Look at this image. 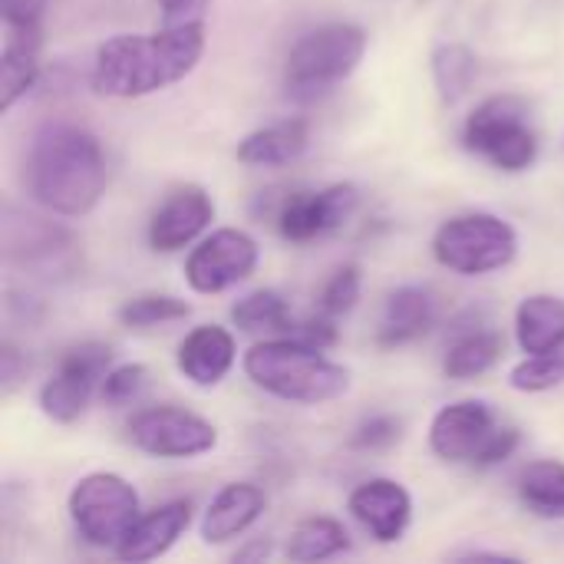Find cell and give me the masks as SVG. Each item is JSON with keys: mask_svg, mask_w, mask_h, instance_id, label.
Wrapping results in <instances>:
<instances>
[{"mask_svg": "<svg viewBox=\"0 0 564 564\" xmlns=\"http://www.w3.org/2000/svg\"><path fill=\"white\" fill-rule=\"evenodd\" d=\"M350 549V532L330 516H311L294 525L284 555L291 562H327Z\"/></svg>", "mask_w": 564, "mask_h": 564, "instance_id": "d4e9b609", "label": "cell"}, {"mask_svg": "<svg viewBox=\"0 0 564 564\" xmlns=\"http://www.w3.org/2000/svg\"><path fill=\"white\" fill-rule=\"evenodd\" d=\"M188 314H192V304L175 297V294H139V297H129L116 311L119 324L129 330H149V327L175 324V321H185Z\"/></svg>", "mask_w": 564, "mask_h": 564, "instance_id": "83f0119b", "label": "cell"}, {"mask_svg": "<svg viewBox=\"0 0 564 564\" xmlns=\"http://www.w3.org/2000/svg\"><path fill=\"white\" fill-rule=\"evenodd\" d=\"M519 254V231L492 212H466L443 221L433 235V258L459 274L482 278L502 271Z\"/></svg>", "mask_w": 564, "mask_h": 564, "instance_id": "8992f818", "label": "cell"}, {"mask_svg": "<svg viewBox=\"0 0 564 564\" xmlns=\"http://www.w3.org/2000/svg\"><path fill=\"white\" fill-rule=\"evenodd\" d=\"M519 443H522V433L516 430V426H499L496 430V436L489 440V446H486V453L479 456V469H492V466H502L506 459H512L516 456V449H519Z\"/></svg>", "mask_w": 564, "mask_h": 564, "instance_id": "836d02e7", "label": "cell"}, {"mask_svg": "<svg viewBox=\"0 0 564 564\" xmlns=\"http://www.w3.org/2000/svg\"><path fill=\"white\" fill-rule=\"evenodd\" d=\"M66 512L76 535L106 552H116L142 516L135 486L119 473H89L76 479L66 496Z\"/></svg>", "mask_w": 564, "mask_h": 564, "instance_id": "52a82bcc", "label": "cell"}, {"mask_svg": "<svg viewBox=\"0 0 564 564\" xmlns=\"http://www.w3.org/2000/svg\"><path fill=\"white\" fill-rule=\"evenodd\" d=\"M360 205V192L350 182H334L327 188H314V192H288L278 198L271 218L274 228L284 241L291 245H307L317 238H327L334 231H340L350 215Z\"/></svg>", "mask_w": 564, "mask_h": 564, "instance_id": "9c48e42d", "label": "cell"}, {"mask_svg": "<svg viewBox=\"0 0 564 564\" xmlns=\"http://www.w3.org/2000/svg\"><path fill=\"white\" fill-rule=\"evenodd\" d=\"M66 245H69L66 228H59L46 218L17 212L13 205L3 208V254H7V261H23V264L50 261Z\"/></svg>", "mask_w": 564, "mask_h": 564, "instance_id": "44dd1931", "label": "cell"}, {"mask_svg": "<svg viewBox=\"0 0 564 564\" xmlns=\"http://www.w3.org/2000/svg\"><path fill=\"white\" fill-rule=\"evenodd\" d=\"M502 423L482 400H459L443 406L430 423V449L443 463H479Z\"/></svg>", "mask_w": 564, "mask_h": 564, "instance_id": "7c38bea8", "label": "cell"}, {"mask_svg": "<svg viewBox=\"0 0 564 564\" xmlns=\"http://www.w3.org/2000/svg\"><path fill=\"white\" fill-rule=\"evenodd\" d=\"M271 555V542H254V545H248V549H238L235 552V562H254V558H268Z\"/></svg>", "mask_w": 564, "mask_h": 564, "instance_id": "8d00e7d4", "label": "cell"}, {"mask_svg": "<svg viewBox=\"0 0 564 564\" xmlns=\"http://www.w3.org/2000/svg\"><path fill=\"white\" fill-rule=\"evenodd\" d=\"M109 370H112V350L106 344L86 340V344L69 347L63 354L56 373L40 387L43 416L59 426L76 423L89 410V403L99 393Z\"/></svg>", "mask_w": 564, "mask_h": 564, "instance_id": "ba28073f", "label": "cell"}, {"mask_svg": "<svg viewBox=\"0 0 564 564\" xmlns=\"http://www.w3.org/2000/svg\"><path fill=\"white\" fill-rule=\"evenodd\" d=\"M403 436V423L397 416H387V413H377L370 420H364L354 433V446L357 449H390L393 443H400Z\"/></svg>", "mask_w": 564, "mask_h": 564, "instance_id": "1f68e13d", "label": "cell"}, {"mask_svg": "<svg viewBox=\"0 0 564 564\" xmlns=\"http://www.w3.org/2000/svg\"><path fill=\"white\" fill-rule=\"evenodd\" d=\"M347 512L373 542L393 545L413 522V499L397 479H367L350 492Z\"/></svg>", "mask_w": 564, "mask_h": 564, "instance_id": "5bb4252c", "label": "cell"}, {"mask_svg": "<svg viewBox=\"0 0 564 564\" xmlns=\"http://www.w3.org/2000/svg\"><path fill=\"white\" fill-rule=\"evenodd\" d=\"M162 26H208V0H155Z\"/></svg>", "mask_w": 564, "mask_h": 564, "instance_id": "d6a6232c", "label": "cell"}, {"mask_svg": "<svg viewBox=\"0 0 564 564\" xmlns=\"http://www.w3.org/2000/svg\"><path fill=\"white\" fill-rule=\"evenodd\" d=\"M456 558H463V562H482V558H489V562H519V555H506V552H482V549L463 552V555H456Z\"/></svg>", "mask_w": 564, "mask_h": 564, "instance_id": "74e56055", "label": "cell"}, {"mask_svg": "<svg viewBox=\"0 0 564 564\" xmlns=\"http://www.w3.org/2000/svg\"><path fill=\"white\" fill-rule=\"evenodd\" d=\"M529 116L532 112L522 96L496 93L469 112L463 145L502 172H525L539 159V132Z\"/></svg>", "mask_w": 564, "mask_h": 564, "instance_id": "5b68a950", "label": "cell"}, {"mask_svg": "<svg viewBox=\"0 0 564 564\" xmlns=\"http://www.w3.org/2000/svg\"><path fill=\"white\" fill-rule=\"evenodd\" d=\"M436 327V297L430 288H397L380 314L377 344L380 347H406L420 337H426Z\"/></svg>", "mask_w": 564, "mask_h": 564, "instance_id": "ac0fdd59", "label": "cell"}, {"mask_svg": "<svg viewBox=\"0 0 564 564\" xmlns=\"http://www.w3.org/2000/svg\"><path fill=\"white\" fill-rule=\"evenodd\" d=\"M46 0H0L3 26H40Z\"/></svg>", "mask_w": 564, "mask_h": 564, "instance_id": "e575fe53", "label": "cell"}, {"mask_svg": "<svg viewBox=\"0 0 564 564\" xmlns=\"http://www.w3.org/2000/svg\"><path fill=\"white\" fill-rule=\"evenodd\" d=\"M241 370L258 390L297 406L334 403L350 390V370L344 364L324 357V350L291 334L248 347V354L241 357Z\"/></svg>", "mask_w": 564, "mask_h": 564, "instance_id": "3957f363", "label": "cell"}, {"mask_svg": "<svg viewBox=\"0 0 564 564\" xmlns=\"http://www.w3.org/2000/svg\"><path fill=\"white\" fill-rule=\"evenodd\" d=\"M109 169L99 139L76 122L43 126L26 152V192L59 218L89 215L106 195Z\"/></svg>", "mask_w": 564, "mask_h": 564, "instance_id": "7a4b0ae2", "label": "cell"}, {"mask_svg": "<svg viewBox=\"0 0 564 564\" xmlns=\"http://www.w3.org/2000/svg\"><path fill=\"white\" fill-rule=\"evenodd\" d=\"M506 340L499 330H492L489 324H466L453 334L446 357H443V373L449 380H476L482 373H489L499 360H502Z\"/></svg>", "mask_w": 564, "mask_h": 564, "instance_id": "603a6c76", "label": "cell"}, {"mask_svg": "<svg viewBox=\"0 0 564 564\" xmlns=\"http://www.w3.org/2000/svg\"><path fill=\"white\" fill-rule=\"evenodd\" d=\"M367 53V30L357 23H324L304 33L284 59V93L294 102H314L334 93Z\"/></svg>", "mask_w": 564, "mask_h": 564, "instance_id": "277c9868", "label": "cell"}, {"mask_svg": "<svg viewBox=\"0 0 564 564\" xmlns=\"http://www.w3.org/2000/svg\"><path fill=\"white\" fill-rule=\"evenodd\" d=\"M311 145V126L307 119H281L271 126H261L248 132L238 142V162L254 165V169H278L297 162Z\"/></svg>", "mask_w": 564, "mask_h": 564, "instance_id": "ffe728a7", "label": "cell"}, {"mask_svg": "<svg viewBox=\"0 0 564 564\" xmlns=\"http://www.w3.org/2000/svg\"><path fill=\"white\" fill-rule=\"evenodd\" d=\"M129 440L155 459H195L218 446V430L205 416L182 406H149L129 420Z\"/></svg>", "mask_w": 564, "mask_h": 564, "instance_id": "30bf717a", "label": "cell"}, {"mask_svg": "<svg viewBox=\"0 0 564 564\" xmlns=\"http://www.w3.org/2000/svg\"><path fill=\"white\" fill-rule=\"evenodd\" d=\"M215 221V202L202 185H182L165 195V202L149 218V248L159 254L182 251L208 231Z\"/></svg>", "mask_w": 564, "mask_h": 564, "instance_id": "4fadbf2b", "label": "cell"}, {"mask_svg": "<svg viewBox=\"0 0 564 564\" xmlns=\"http://www.w3.org/2000/svg\"><path fill=\"white\" fill-rule=\"evenodd\" d=\"M238 360V347H235V334L221 324H202V327H192L185 334V340L178 344V354H175V367L178 373L208 390V387H218L231 367Z\"/></svg>", "mask_w": 564, "mask_h": 564, "instance_id": "9a60e30c", "label": "cell"}, {"mask_svg": "<svg viewBox=\"0 0 564 564\" xmlns=\"http://www.w3.org/2000/svg\"><path fill=\"white\" fill-rule=\"evenodd\" d=\"M519 499L522 506L545 522H564V463L539 459L529 463L519 476Z\"/></svg>", "mask_w": 564, "mask_h": 564, "instance_id": "cb8c5ba5", "label": "cell"}, {"mask_svg": "<svg viewBox=\"0 0 564 564\" xmlns=\"http://www.w3.org/2000/svg\"><path fill=\"white\" fill-rule=\"evenodd\" d=\"M208 26H159L155 33H116L99 43L89 83L109 99H142L182 83L205 56Z\"/></svg>", "mask_w": 564, "mask_h": 564, "instance_id": "6da1fadb", "label": "cell"}, {"mask_svg": "<svg viewBox=\"0 0 564 564\" xmlns=\"http://www.w3.org/2000/svg\"><path fill=\"white\" fill-rule=\"evenodd\" d=\"M516 344L525 357L564 347V297L529 294L516 307Z\"/></svg>", "mask_w": 564, "mask_h": 564, "instance_id": "7402d4cb", "label": "cell"}, {"mask_svg": "<svg viewBox=\"0 0 564 564\" xmlns=\"http://www.w3.org/2000/svg\"><path fill=\"white\" fill-rule=\"evenodd\" d=\"M188 525H192V502H185V499L165 502V506L139 516L132 532L116 549V558L135 564L155 562L172 552V545L188 532Z\"/></svg>", "mask_w": 564, "mask_h": 564, "instance_id": "e0dca14e", "label": "cell"}, {"mask_svg": "<svg viewBox=\"0 0 564 564\" xmlns=\"http://www.w3.org/2000/svg\"><path fill=\"white\" fill-rule=\"evenodd\" d=\"M261 261L258 241L241 228H218L195 241L185 258V284L195 294H221L254 274Z\"/></svg>", "mask_w": 564, "mask_h": 564, "instance_id": "8fae6325", "label": "cell"}, {"mask_svg": "<svg viewBox=\"0 0 564 564\" xmlns=\"http://www.w3.org/2000/svg\"><path fill=\"white\" fill-rule=\"evenodd\" d=\"M509 383L512 390L519 393H545V390H555L564 383V347L562 350H552V354H535V357H525L522 364L512 367L509 373Z\"/></svg>", "mask_w": 564, "mask_h": 564, "instance_id": "f1b7e54d", "label": "cell"}, {"mask_svg": "<svg viewBox=\"0 0 564 564\" xmlns=\"http://www.w3.org/2000/svg\"><path fill=\"white\" fill-rule=\"evenodd\" d=\"M149 387V367L142 364H119L106 373L102 387H99V397L106 406L112 410H122V406H132Z\"/></svg>", "mask_w": 564, "mask_h": 564, "instance_id": "4dcf8cb0", "label": "cell"}, {"mask_svg": "<svg viewBox=\"0 0 564 564\" xmlns=\"http://www.w3.org/2000/svg\"><path fill=\"white\" fill-rule=\"evenodd\" d=\"M436 93L446 106H456L479 76V59L466 43H440L430 56Z\"/></svg>", "mask_w": 564, "mask_h": 564, "instance_id": "484cf974", "label": "cell"}, {"mask_svg": "<svg viewBox=\"0 0 564 564\" xmlns=\"http://www.w3.org/2000/svg\"><path fill=\"white\" fill-rule=\"evenodd\" d=\"M26 377V364H20V350L3 340V350H0V380H3V393H10L20 380Z\"/></svg>", "mask_w": 564, "mask_h": 564, "instance_id": "d590c367", "label": "cell"}, {"mask_svg": "<svg viewBox=\"0 0 564 564\" xmlns=\"http://www.w3.org/2000/svg\"><path fill=\"white\" fill-rule=\"evenodd\" d=\"M40 26H7L0 50V109L10 112L40 79Z\"/></svg>", "mask_w": 564, "mask_h": 564, "instance_id": "d6986e66", "label": "cell"}, {"mask_svg": "<svg viewBox=\"0 0 564 564\" xmlns=\"http://www.w3.org/2000/svg\"><path fill=\"white\" fill-rule=\"evenodd\" d=\"M268 496L254 482H228L218 489V496L208 502L198 535L205 545H225L241 539L261 516H264Z\"/></svg>", "mask_w": 564, "mask_h": 564, "instance_id": "2e32d148", "label": "cell"}, {"mask_svg": "<svg viewBox=\"0 0 564 564\" xmlns=\"http://www.w3.org/2000/svg\"><path fill=\"white\" fill-rule=\"evenodd\" d=\"M231 321L245 334H291L294 330V317H291L288 301L271 288L245 294L231 307Z\"/></svg>", "mask_w": 564, "mask_h": 564, "instance_id": "4316f807", "label": "cell"}, {"mask_svg": "<svg viewBox=\"0 0 564 564\" xmlns=\"http://www.w3.org/2000/svg\"><path fill=\"white\" fill-rule=\"evenodd\" d=\"M360 284H364V278H360V268L357 264H340L330 278H327V284H324V291H321V297H317V307H321V314H327V317H347L354 307H357V301H360Z\"/></svg>", "mask_w": 564, "mask_h": 564, "instance_id": "f546056e", "label": "cell"}]
</instances>
